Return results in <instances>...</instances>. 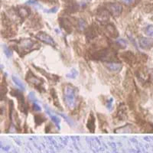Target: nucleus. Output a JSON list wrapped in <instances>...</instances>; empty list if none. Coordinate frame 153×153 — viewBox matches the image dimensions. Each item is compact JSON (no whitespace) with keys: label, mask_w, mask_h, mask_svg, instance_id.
<instances>
[{"label":"nucleus","mask_w":153,"mask_h":153,"mask_svg":"<svg viewBox=\"0 0 153 153\" xmlns=\"http://www.w3.org/2000/svg\"><path fill=\"white\" fill-rule=\"evenodd\" d=\"M64 101L68 109L72 110L76 103V88L71 84H67L64 87Z\"/></svg>","instance_id":"obj_1"},{"label":"nucleus","mask_w":153,"mask_h":153,"mask_svg":"<svg viewBox=\"0 0 153 153\" xmlns=\"http://www.w3.org/2000/svg\"><path fill=\"white\" fill-rule=\"evenodd\" d=\"M35 45H37L35 42L31 39L25 38L16 43L15 49L17 51L19 54H21L22 56H24L25 54H28L31 51L38 48H35Z\"/></svg>","instance_id":"obj_2"},{"label":"nucleus","mask_w":153,"mask_h":153,"mask_svg":"<svg viewBox=\"0 0 153 153\" xmlns=\"http://www.w3.org/2000/svg\"><path fill=\"white\" fill-rule=\"evenodd\" d=\"M115 57V53L111 49H103L95 52L94 59L101 60V61H112Z\"/></svg>","instance_id":"obj_3"},{"label":"nucleus","mask_w":153,"mask_h":153,"mask_svg":"<svg viewBox=\"0 0 153 153\" xmlns=\"http://www.w3.org/2000/svg\"><path fill=\"white\" fill-rule=\"evenodd\" d=\"M26 80L29 84H32L38 91H41V89H44L43 87V80L38 78L35 75H34L31 71H28L26 75Z\"/></svg>","instance_id":"obj_4"},{"label":"nucleus","mask_w":153,"mask_h":153,"mask_svg":"<svg viewBox=\"0 0 153 153\" xmlns=\"http://www.w3.org/2000/svg\"><path fill=\"white\" fill-rule=\"evenodd\" d=\"M35 38L37 39H38L41 42H44L45 44H47L51 46H54L55 45V42H54V39L52 38V37H51L50 35H48L45 32H43V31H41V32H38L36 35H35Z\"/></svg>","instance_id":"obj_5"},{"label":"nucleus","mask_w":153,"mask_h":153,"mask_svg":"<svg viewBox=\"0 0 153 153\" xmlns=\"http://www.w3.org/2000/svg\"><path fill=\"white\" fill-rule=\"evenodd\" d=\"M106 8L108 12L115 17H117L122 13L123 7L120 3H109L106 5Z\"/></svg>","instance_id":"obj_6"},{"label":"nucleus","mask_w":153,"mask_h":153,"mask_svg":"<svg viewBox=\"0 0 153 153\" xmlns=\"http://www.w3.org/2000/svg\"><path fill=\"white\" fill-rule=\"evenodd\" d=\"M139 45L142 49L144 50H150L153 48V38L143 37L139 41Z\"/></svg>","instance_id":"obj_7"},{"label":"nucleus","mask_w":153,"mask_h":153,"mask_svg":"<svg viewBox=\"0 0 153 153\" xmlns=\"http://www.w3.org/2000/svg\"><path fill=\"white\" fill-rule=\"evenodd\" d=\"M121 57L130 65H133L136 61V57L131 51H126V52L121 54Z\"/></svg>","instance_id":"obj_8"},{"label":"nucleus","mask_w":153,"mask_h":153,"mask_svg":"<svg viewBox=\"0 0 153 153\" xmlns=\"http://www.w3.org/2000/svg\"><path fill=\"white\" fill-rule=\"evenodd\" d=\"M106 67L107 68V69H109L110 71L113 72H118L120 71V70L122 69L123 65L120 64V63L117 62H110L107 63L106 65Z\"/></svg>","instance_id":"obj_9"},{"label":"nucleus","mask_w":153,"mask_h":153,"mask_svg":"<svg viewBox=\"0 0 153 153\" xmlns=\"http://www.w3.org/2000/svg\"><path fill=\"white\" fill-rule=\"evenodd\" d=\"M106 31L107 35L112 38H117L119 35L117 28L113 25H107L106 26Z\"/></svg>","instance_id":"obj_10"},{"label":"nucleus","mask_w":153,"mask_h":153,"mask_svg":"<svg viewBox=\"0 0 153 153\" xmlns=\"http://www.w3.org/2000/svg\"><path fill=\"white\" fill-rule=\"evenodd\" d=\"M45 110H46V112H47L48 115L49 117H50V118L52 120L53 122L55 123L56 126H57V128L59 129L60 128V118L59 117H57L56 115L53 114V113L51 112V110H49V108L47 106H45Z\"/></svg>","instance_id":"obj_11"},{"label":"nucleus","mask_w":153,"mask_h":153,"mask_svg":"<svg viewBox=\"0 0 153 153\" xmlns=\"http://www.w3.org/2000/svg\"><path fill=\"white\" fill-rule=\"evenodd\" d=\"M87 126L89 130L91 132H94V130H95V118H94V115L92 113L89 117Z\"/></svg>","instance_id":"obj_12"},{"label":"nucleus","mask_w":153,"mask_h":153,"mask_svg":"<svg viewBox=\"0 0 153 153\" xmlns=\"http://www.w3.org/2000/svg\"><path fill=\"white\" fill-rule=\"evenodd\" d=\"M18 13L22 18H25L30 14V10L29 9H27V8H21L18 10Z\"/></svg>","instance_id":"obj_13"},{"label":"nucleus","mask_w":153,"mask_h":153,"mask_svg":"<svg viewBox=\"0 0 153 153\" xmlns=\"http://www.w3.org/2000/svg\"><path fill=\"white\" fill-rule=\"evenodd\" d=\"M12 80H13V82H14L15 84H16L19 88H21L22 90H25V84H23V82L22 81L18 76H12Z\"/></svg>","instance_id":"obj_14"},{"label":"nucleus","mask_w":153,"mask_h":153,"mask_svg":"<svg viewBox=\"0 0 153 153\" xmlns=\"http://www.w3.org/2000/svg\"><path fill=\"white\" fill-rule=\"evenodd\" d=\"M61 25H62L64 28H65L67 31H68V32H71V23H70V22L68 21V20L64 19H63V22H61Z\"/></svg>","instance_id":"obj_15"},{"label":"nucleus","mask_w":153,"mask_h":153,"mask_svg":"<svg viewBox=\"0 0 153 153\" xmlns=\"http://www.w3.org/2000/svg\"><path fill=\"white\" fill-rule=\"evenodd\" d=\"M98 18H100V21H105L107 20L109 18V13L108 11L102 10L100 13H98Z\"/></svg>","instance_id":"obj_16"},{"label":"nucleus","mask_w":153,"mask_h":153,"mask_svg":"<svg viewBox=\"0 0 153 153\" xmlns=\"http://www.w3.org/2000/svg\"><path fill=\"white\" fill-rule=\"evenodd\" d=\"M119 117L121 119H123L124 117H126V110L125 109V106H124L123 104L120 105L119 106Z\"/></svg>","instance_id":"obj_17"},{"label":"nucleus","mask_w":153,"mask_h":153,"mask_svg":"<svg viewBox=\"0 0 153 153\" xmlns=\"http://www.w3.org/2000/svg\"><path fill=\"white\" fill-rule=\"evenodd\" d=\"M145 32L148 36L149 37H153V25H150L146 28L145 30Z\"/></svg>","instance_id":"obj_18"},{"label":"nucleus","mask_w":153,"mask_h":153,"mask_svg":"<svg viewBox=\"0 0 153 153\" xmlns=\"http://www.w3.org/2000/svg\"><path fill=\"white\" fill-rule=\"evenodd\" d=\"M97 35V31H96L95 29H92V28H90L88 31V32L87 33V36L89 37L90 38H94Z\"/></svg>","instance_id":"obj_19"},{"label":"nucleus","mask_w":153,"mask_h":153,"mask_svg":"<svg viewBox=\"0 0 153 153\" xmlns=\"http://www.w3.org/2000/svg\"><path fill=\"white\" fill-rule=\"evenodd\" d=\"M35 121L37 125H40L45 121V118L40 116V115H36L35 117Z\"/></svg>","instance_id":"obj_20"},{"label":"nucleus","mask_w":153,"mask_h":153,"mask_svg":"<svg viewBox=\"0 0 153 153\" xmlns=\"http://www.w3.org/2000/svg\"><path fill=\"white\" fill-rule=\"evenodd\" d=\"M77 25H78V28L80 31H83V30L85 29L86 26H87V24H86L85 21L83 20V19H80Z\"/></svg>","instance_id":"obj_21"},{"label":"nucleus","mask_w":153,"mask_h":153,"mask_svg":"<svg viewBox=\"0 0 153 153\" xmlns=\"http://www.w3.org/2000/svg\"><path fill=\"white\" fill-rule=\"evenodd\" d=\"M3 50H4V53H5V54L7 56V57H9L12 56V52H11V51L9 50V48H7L5 45H4Z\"/></svg>","instance_id":"obj_22"},{"label":"nucleus","mask_w":153,"mask_h":153,"mask_svg":"<svg viewBox=\"0 0 153 153\" xmlns=\"http://www.w3.org/2000/svg\"><path fill=\"white\" fill-rule=\"evenodd\" d=\"M117 43H118L119 45L122 46V48L126 47V41L123 40V39H119V40L117 41Z\"/></svg>","instance_id":"obj_23"},{"label":"nucleus","mask_w":153,"mask_h":153,"mask_svg":"<svg viewBox=\"0 0 153 153\" xmlns=\"http://www.w3.org/2000/svg\"><path fill=\"white\" fill-rule=\"evenodd\" d=\"M112 103H113V99H110V100L107 101V104H106V106L109 110H110L112 107Z\"/></svg>","instance_id":"obj_24"},{"label":"nucleus","mask_w":153,"mask_h":153,"mask_svg":"<svg viewBox=\"0 0 153 153\" xmlns=\"http://www.w3.org/2000/svg\"><path fill=\"white\" fill-rule=\"evenodd\" d=\"M135 0H122V2H124L126 5H130V4L133 3Z\"/></svg>","instance_id":"obj_25"},{"label":"nucleus","mask_w":153,"mask_h":153,"mask_svg":"<svg viewBox=\"0 0 153 153\" xmlns=\"http://www.w3.org/2000/svg\"><path fill=\"white\" fill-rule=\"evenodd\" d=\"M76 72L75 71V70H73V71H72V73L71 74H68V77H69V76H71V77H72V78H74V77H75V76H76Z\"/></svg>","instance_id":"obj_26"},{"label":"nucleus","mask_w":153,"mask_h":153,"mask_svg":"<svg viewBox=\"0 0 153 153\" xmlns=\"http://www.w3.org/2000/svg\"><path fill=\"white\" fill-rule=\"evenodd\" d=\"M33 109L35 110H37V111H39V110H41V107L39 106H38V104H37V103H34V105H33Z\"/></svg>","instance_id":"obj_27"},{"label":"nucleus","mask_w":153,"mask_h":153,"mask_svg":"<svg viewBox=\"0 0 153 153\" xmlns=\"http://www.w3.org/2000/svg\"><path fill=\"white\" fill-rule=\"evenodd\" d=\"M57 7H54V8H53V9H51L50 11H48V12H53V13H54V12H57Z\"/></svg>","instance_id":"obj_28"},{"label":"nucleus","mask_w":153,"mask_h":153,"mask_svg":"<svg viewBox=\"0 0 153 153\" xmlns=\"http://www.w3.org/2000/svg\"><path fill=\"white\" fill-rule=\"evenodd\" d=\"M28 4H32V5H34V4H36V2H35V0H29L28 2H27Z\"/></svg>","instance_id":"obj_29"},{"label":"nucleus","mask_w":153,"mask_h":153,"mask_svg":"<svg viewBox=\"0 0 153 153\" xmlns=\"http://www.w3.org/2000/svg\"><path fill=\"white\" fill-rule=\"evenodd\" d=\"M151 76H152V78H153V71L152 72V74H151Z\"/></svg>","instance_id":"obj_30"},{"label":"nucleus","mask_w":153,"mask_h":153,"mask_svg":"<svg viewBox=\"0 0 153 153\" xmlns=\"http://www.w3.org/2000/svg\"><path fill=\"white\" fill-rule=\"evenodd\" d=\"M87 1H90V0H87Z\"/></svg>","instance_id":"obj_31"}]
</instances>
